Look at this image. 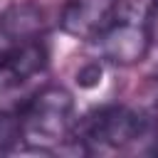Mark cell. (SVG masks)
I'll return each instance as SVG.
<instances>
[{
    "label": "cell",
    "mask_w": 158,
    "mask_h": 158,
    "mask_svg": "<svg viewBox=\"0 0 158 158\" xmlns=\"http://www.w3.org/2000/svg\"><path fill=\"white\" fill-rule=\"evenodd\" d=\"M156 131L158 126H153L146 114L123 104H106L74 121L69 143H74L81 153L121 151L138 143L141 138L153 141Z\"/></svg>",
    "instance_id": "obj_1"
},
{
    "label": "cell",
    "mask_w": 158,
    "mask_h": 158,
    "mask_svg": "<svg viewBox=\"0 0 158 158\" xmlns=\"http://www.w3.org/2000/svg\"><path fill=\"white\" fill-rule=\"evenodd\" d=\"M22 123V143L32 151H57L72 138L74 96L59 84L35 91L17 111Z\"/></svg>",
    "instance_id": "obj_2"
},
{
    "label": "cell",
    "mask_w": 158,
    "mask_h": 158,
    "mask_svg": "<svg viewBox=\"0 0 158 158\" xmlns=\"http://www.w3.org/2000/svg\"><path fill=\"white\" fill-rule=\"evenodd\" d=\"M101 81V62H89L77 72V84L81 89H94Z\"/></svg>",
    "instance_id": "obj_8"
},
{
    "label": "cell",
    "mask_w": 158,
    "mask_h": 158,
    "mask_svg": "<svg viewBox=\"0 0 158 158\" xmlns=\"http://www.w3.org/2000/svg\"><path fill=\"white\" fill-rule=\"evenodd\" d=\"M49 64V49L40 37L20 40L0 49V89H15L40 77Z\"/></svg>",
    "instance_id": "obj_5"
},
{
    "label": "cell",
    "mask_w": 158,
    "mask_h": 158,
    "mask_svg": "<svg viewBox=\"0 0 158 158\" xmlns=\"http://www.w3.org/2000/svg\"><path fill=\"white\" fill-rule=\"evenodd\" d=\"M146 27H148L151 42L158 44V0H153V5H151L148 12H146Z\"/></svg>",
    "instance_id": "obj_9"
},
{
    "label": "cell",
    "mask_w": 158,
    "mask_h": 158,
    "mask_svg": "<svg viewBox=\"0 0 158 158\" xmlns=\"http://www.w3.org/2000/svg\"><path fill=\"white\" fill-rule=\"evenodd\" d=\"M121 0H64L59 27L79 42H94L116 17Z\"/></svg>",
    "instance_id": "obj_4"
},
{
    "label": "cell",
    "mask_w": 158,
    "mask_h": 158,
    "mask_svg": "<svg viewBox=\"0 0 158 158\" xmlns=\"http://www.w3.org/2000/svg\"><path fill=\"white\" fill-rule=\"evenodd\" d=\"M22 146V123L17 114L0 111V156Z\"/></svg>",
    "instance_id": "obj_7"
},
{
    "label": "cell",
    "mask_w": 158,
    "mask_h": 158,
    "mask_svg": "<svg viewBox=\"0 0 158 158\" xmlns=\"http://www.w3.org/2000/svg\"><path fill=\"white\" fill-rule=\"evenodd\" d=\"M42 30L44 20L35 5H10L0 10V49L20 40L40 37Z\"/></svg>",
    "instance_id": "obj_6"
},
{
    "label": "cell",
    "mask_w": 158,
    "mask_h": 158,
    "mask_svg": "<svg viewBox=\"0 0 158 158\" xmlns=\"http://www.w3.org/2000/svg\"><path fill=\"white\" fill-rule=\"evenodd\" d=\"M101 62L118 64V67H131L146 59L151 49V35L146 27V17H116L96 40H94Z\"/></svg>",
    "instance_id": "obj_3"
}]
</instances>
